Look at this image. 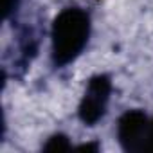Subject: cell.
<instances>
[{
	"mask_svg": "<svg viewBox=\"0 0 153 153\" xmlns=\"http://www.w3.org/2000/svg\"><path fill=\"white\" fill-rule=\"evenodd\" d=\"M148 149H153V121H149V137H148Z\"/></svg>",
	"mask_w": 153,
	"mask_h": 153,
	"instance_id": "cell-5",
	"label": "cell"
},
{
	"mask_svg": "<svg viewBox=\"0 0 153 153\" xmlns=\"http://www.w3.org/2000/svg\"><path fill=\"white\" fill-rule=\"evenodd\" d=\"M70 148V142L67 140V137L63 135H54L52 139H49V142L45 144V149H67Z\"/></svg>",
	"mask_w": 153,
	"mask_h": 153,
	"instance_id": "cell-4",
	"label": "cell"
},
{
	"mask_svg": "<svg viewBox=\"0 0 153 153\" xmlns=\"http://www.w3.org/2000/svg\"><path fill=\"white\" fill-rule=\"evenodd\" d=\"M110 92H112V81L106 74H97L90 78L78 110L79 119L87 126H94L105 117L110 101Z\"/></svg>",
	"mask_w": 153,
	"mask_h": 153,
	"instance_id": "cell-2",
	"label": "cell"
},
{
	"mask_svg": "<svg viewBox=\"0 0 153 153\" xmlns=\"http://www.w3.org/2000/svg\"><path fill=\"white\" fill-rule=\"evenodd\" d=\"M149 119L140 110H128L117 123V139L126 151L148 149Z\"/></svg>",
	"mask_w": 153,
	"mask_h": 153,
	"instance_id": "cell-3",
	"label": "cell"
},
{
	"mask_svg": "<svg viewBox=\"0 0 153 153\" xmlns=\"http://www.w3.org/2000/svg\"><path fill=\"white\" fill-rule=\"evenodd\" d=\"M90 16L79 7L63 9L52 24L51 58L54 67H65L78 58L88 43Z\"/></svg>",
	"mask_w": 153,
	"mask_h": 153,
	"instance_id": "cell-1",
	"label": "cell"
}]
</instances>
